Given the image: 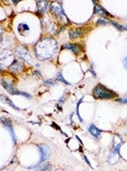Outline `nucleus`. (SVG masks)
I'll return each instance as SVG.
<instances>
[{
	"instance_id": "obj_12",
	"label": "nucleus",
	"mask_w": 127,
	"mask_h": 171,
	"mask_svg": "<svg viewBox=\"0 0 127 171\" xmlns=\"http://www.w3.org/2000/svg\"><path fill=\"white\" fill-rule=\"evenodd\" d=\"M10 70L13 72H16V74L20 71H22V64L20 62V60L14 59L13 62L11 64V66H10Z\"/></svg>"
},
{
	"instance_id": "obj_23",
	"label": "nucleus",
	"mask_w": 127,
	"mask_h": 171,
	"mask_svg": "<svg viewBox=\"0 0 127 171\" xmlns=\"http://www.w3.org/2000/svg\"><path fill=\"white\" fill-rule=\"evenodd\" d=\"M1 39H2V31L0 30V41H1Z\"/></svg>"
},
{
	"instance_id": "obj_22",
	"label": "nucleus",
	"mask_w": 127,
	"mask_h": 171,
	"mask_svg": "<svg viewBox=\"0 0 127 171\" xmlns=\"http://www.w3.org/2000/svg\"><path fill=\"white\" fill-rule=\"evenodd\" d=\"M124 64H125V67L127 68V57L125 58V60H124Z\"/></svg>"
},
{
	"instance_id": "obj_13",
	"label": "nucleus",
	"mask_w": 127,
	"mask_h": 171,
	"mask_svg": "<svg viewBox=\"0 0 127 171\" xmlns=\"http://www.w3.org/2000/svg\"><path fill=\"white\" fill-rule=\"evenodd\" d=\"M18 55L20 56V58H23V59H25V60H27V59L31 58V56H30L29 53L26 52L24 48H22V47L18 49Z\"/></svg>"
},
{
	"instance_id": "obj_19",
	"label": "nucleus",
	"mask_w": 127,
	"mask_h": 171,
	"mask_svg": "<svg viewBox=\"0 0 127 171\" xmlns=\"http://www.w3.org/2000/svg\"><path fill=\"white\" fill-rule=\"evenodd\" d=\"M108 20L106 19H99L98 21H97V24H100V25H104V24H108Z\"/></svg>"
},
{
	"instance_id": "obj_18",
	"label": "nucleus",
	"mask_w": 127,
	"mask_h": 171,
	"mask_svg": "<svg viewBox=\"0 0 127 171\" xmlns=\"http://www.w3.org/2000/svg\"><path fill=\"white\" fill-rule=\"evenodd\" d=\"M57 80H59V81L64 82V83H65V85H67V86H69V85H70V83H69V82L67 81V80H66V79L64 78V77H62V74H60V72H58V74H57Z\"/></svg>"
},
{
	"instance_id": "obj_14",
	"label": "nucleus",
	"mask_w": 127,
	"mask_h": 171,
	"mask_svg": "<svg viewBox=\"0 0 127 171\" xmlns=\"http://www.w3.org/2000/svg\"><path fill=\"white\" fill-rule=\"evenodd\" d=\"M0 99H1V100H4V101L7 102V104H9L10 106H11V108H12V109H14V110H16V111H21V110H20V109L18 108V106H16V105L13 104L12 102H11V100H10V99L8 98V97H6V95H1V94H0Z\"/></svg>"
},
{
	"instance_id": "obj_11",
	"label": "nucleus",
	"mask_w": 127,
	"mask_h": 171,
	"mask_svg": "<svg viewBox=\"0 0 127 171\" xmlns=\"http://www.w3.org/2000/svg\"><path fill=\"white\" fill-rule=\"evenodd\" d=\"M88 131L90 132V134H91L94 138H97V139L101 137V131H100V129H99V128L97 127L94 124H90V125H89Z\"/></svg>"
},
{
	"instance_id": "obj_20",
	"label": "nucleus",
	"mask_w": 127,
	"mask_h": 171,
	"mask_svg": "<svg viewBox=\"0 0 127 171\" xmlns=\"http://www.w3.org/2000/svg\"><path fill=\"white\" fill-rule=\"evenodd\" d=\"M54 85H55L54 80H45L44 81V86H54Z\"/></svg>"
},
{
	"instance_id": "obj_2",
	"label": "nucleus",
	"mask_w": 127,
	"mask_h": 171,
	"mask_svg": "<svg viewBox=\"0 0 127 171\" xmlns=\"http://www.w3.org/2000/svg\"><path fill=\"white\" fill-rule=\"evenodd\" d=\"M92 94L95 99H99V100H111L116 97V93L113 90L106 88L105 86L101 85V83H98L93 88Z\"/></svg>"
},
{
	"instance_id": "obj_21",
	"label": "nucleus",
	"mask_w": 127,
	"mask_h": 171,
	"mask_svg": "<svg viewBox=\"0 0 127 171\" xmlns=\"http://www.w3.org/2000/svg\"><path fill=\"white\" fill-rule=\"evenodd\" d=\"M83 158H85V161H87V164H89V166H91V164H90V161H89V160H88V158L85 157V155H83Z\"/></svg>"
},
{
	"instance_id": "obj_4",
	"label": "nucleus",
	"mask_w": 127,
	"mask_h": 171,
	"mask_svg": "<svg viewBox=\"0 0 127 171\" xmlns=\"http://www.w3.org/2000/svg\"><path fill=\"white\" fill-rule=\"evenodd\" d=\"M51 10H52V12L54 13V14L59 16L60 19H65L68 23L70 22L69 19L67 18V16H66V13H65V11H64V9H62V7L60 6V3H58V2L52 3V4H51Z\"/></svg>"
},
{
	"instance_id": "obj_17",
	"label": "nucleus",
	"mask_w": 127,
	"mask_h": 171,
	"mask_svg": "<svg viewBox=\"0 0 127 171\" xmlns=\"http://www.w3.org/2000/svg\"><path fill=\"white\" fill-rule=\"evenodd\" d=\"M51 170H52V166L49 164H43L37 171H51Z\"/></svg>"
},
{
	"instance_id": "obj_6",
	"label": "nucleus",
	"mask_w": 127,
	"mask_h": 171,
	"mask_svg": "<svg viewBox=\"0 0 127 171\" xmlns=\"http://www.w3.org/2000/svg\"><path fill=\"white\" fill-rule=\"evenodd\" d=\"M39 150L41 152V162H44V161L47 160L49 157V154H51L49 148L47 146H45V145H39Z\"/></svg>"
},
{
	"instance_id": "obj_5",
	"label": "nucleus",
	"mask_w": 127,
	"mask_h": 171,
	"mask_svg": "<svg viewBox=\"0 0 127 171\" xmlns=\"http://www.w3.org/2000/svg\"><path fill=\"white\" fill-rule=\"evenodd\" d=\"M64 48L71 51L75 55H79V54L82 52L81 45H80V44H77V43H67L65 45H62V49Z\"/></svg>"
},
{
	"instance_id": "obj_7",
	"label": "nucleus",
	"mask_w": 127,
	"mask_h": 171,
	"mask_svg": "<svg viewBox=\"0 0 127 171\" xmlns=\"http://www.w3.org/2000/svg\"><path fill=\"white\" fill-rule=\"evenodd\" d=\"M85 31H87V29H85V28L74 29V30H71V31L69 32V37H70V39H78V37H80V36L85 35Z\"/></svg>"
},
{
	"instance_id": "obj_1",
	"label": "nucleus",
	"mask_w": 127,
	"mask_h": 171,
	"mask_svg": "<svg viewBox=\"0 0 127 171\" xmlns=\"http://www.w3.org/2000/svg\"><path fill=\"white\" fill-rule=\"evenodd\" d=\"M56 49H57V42L52 37H44L39 43H36L34 47L36 57L41 60L51 59L55 55Z\"/></svg>"
},
{
	"instance_id": "obj_9",
	"label": "nucleus",
	"mask_w": 127,
	"mask_h": 171,
	"mask_svg": "<svg viewBox=\"0 0 127 171\" xmlns=\"http://www.w3.org/2000/svg\"><path fill=\"white\" fill-rule=\"evenodd\" d=\"M0 120H1V122H2V124L7 127V129L10 132V134L12 135L13 143H16V134H14V132H13V127H12V123H11V120H8V118H0Z\"/></svg>"
},
{
	"instance_id": "obj_10",
	"label": "nucleus",
	"mask_w": 127,
	"mask_h": 171,
	"mask_svg": "<svg viewBox=\"0 0 127 171\" xmlns=\"http://www.w3.org/2000/svg\"><path fill=\"white\" fill-rule=\"evenodd\" d=\"M47 7H48V2L47 1H37L36 2V9H37L39 16H43L46 12Z\"/></svg>"
},
{
	"instance_id": "obj_8",
	"label": "nucleus",
	"mask_w": 127,
	"mask_h": 171,
	"mask_svg": "<svg viewBox=\"0 0 127 171\" xmlns=\"http://www.w3.org/2000/svg\"><path fill=\"white\" fill-rule=\"evenodd\" d=\"M94 14H99V16H104V18H108H108H112V16H113L111 13L108 12L101 4H98V3L94 6Z\"/></svg>"
},
{
	"instance_id": "obj_15",
	"label": "nucleus",
	"mask_w": 127,
	"mask_h": 171,
	"mask_svg": "<svg viewBox=\"0 0 127 171\" xmlns=\"http://www.w3.org/2000/svg\"><path fill=\"white\" fill-rule=\"evenodd\" d=\"M108 23H111L112 25H114L116 29H118L120 31H127V26H124V25H121L118 22L116 21H113V20H108Z\"/></svg>"
},
{
	"instance_id": "obj_16",
	"label": "nucleus",
	"mask_w": 127,
	"mask_h": 171,
	"mask_svg": "<svg viewBox=\"0 0 127 171\" xmlns=\"http://www.w3.org/2000/svg\"><path fill=\"white\" fill-rule=\"evenodd\" d=\"M30 28H29V25L26 24V23H20L19 24V26H18V30H19V32L20 33H24V32H26L27 30H29Z\"/></svg>"
},
{
	"instance_id": "obj_3",
	"label": "nucleus",
	"mask_w": 127,
	"mask_h": 171,
	"mask_svg": "<svg viewBox=\"0 0 127 171\" xmlns=\"http://www.w3.org/2000/svg\"><path fill=\"white\" fill-rule=\"evenodd\" d=\"M1 85H2V87L4 89H6L7 91L9 92V93H11V94H14V95H22V97H24V98H32V95L29 94V93H26V92H22V91H19L18 89L16 88V87H13L12 83H9L8 81H6L4 79H2L1 80Z\"/></svg>"
}]
</instances>
